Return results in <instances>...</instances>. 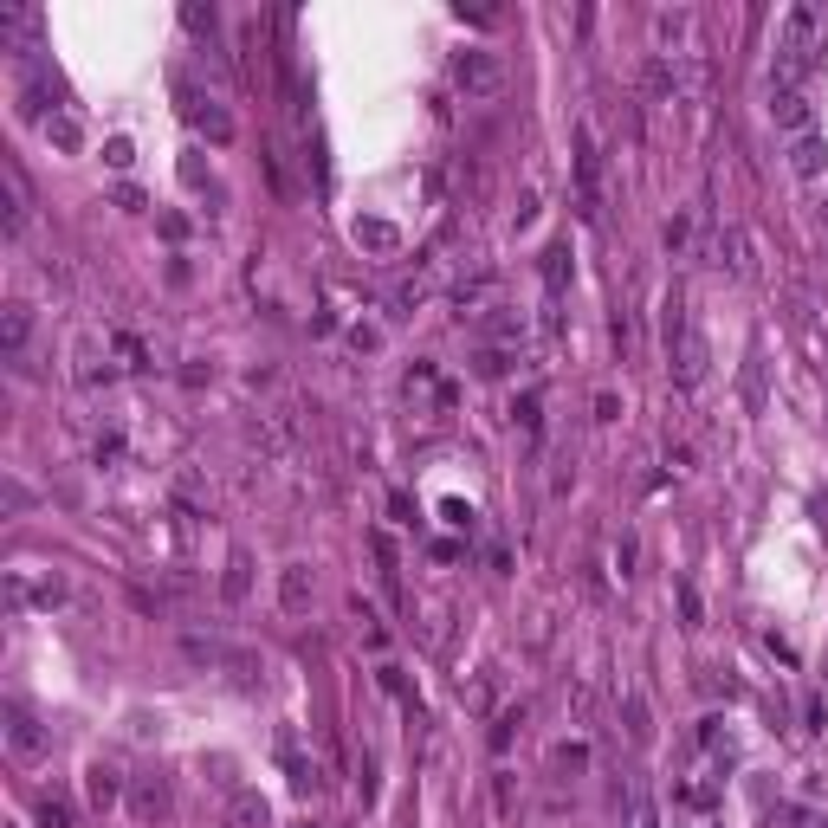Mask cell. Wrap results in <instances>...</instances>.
Returning <instances> with one entry per match:
<instances>
[{
	"mask_svg": "<svg viewBox=\"0 0 828 828\" xmlns=\"http://www.w3.org/2000/svg\"><path fill=\"white\" fill-rule=\"evenodd\" d=\"M809 46H816V7H790L783 13V33H777V59H770V98L803 91Z\"/></svg>",
	"mask_w": 828,
	"mask_h": 828,
	"instance_id": "1",
	"label": "cell"
},
{
	"mask_svg": "<svg viewBox=\"0 0 828 828\" xmlns=\"http://www.w3.org/2000/svg\"><path fill=\"white\" fill-rule=\"evenodd\" d=\"M667 356H673V376H680V389H693V382H706V337H699L693 324H686V298L673 292L667 298Z\"/></svg>",
	"mask_w": 828,
	"mask_h": 828,
	"instance_id": "2",
	"label": "cell"
},
{
	"mask_svg": "<svg viewBox=\"0 0 828 828\" xmlns=\"http://www.w3.org/2000/svg\"><path fill=\"white\" fill-rule=\"evenodd\" d=\"M699 78H706V59H699V52H654V59H647V98L680 104V98L699 91Z\"/></svg>",
	"mask_w": 828,
	"mask_h": 828,
	"instance_id": "3",
	"label": "cell"
},
{
	"mask_svg": "<svg viewBox=\"0 0 828 828\" xmlns=\"http://www.w3.org/2000/svg\"><path fill=\"white\" fill-rule=\"evenodd\" d=\"M453 85L466 91V98H499L505 91V59L499 52H486V46H466V52H453Z\"/></svg>",
	"mask_w": 828,
	"mask_h": 828,
	"instance_id": "4",
	"label": "cell"
},
{
	"mask_svg": "<svg viewBox=\"0 0 828 828\" xmlns=\"http://www.w3.org/2000/svg\"><path fill=\"white\" fill-rule=\"evenodd\" d=\"M175 91H182V117L195 123V130H201L214 149H227L233 136H240V123L227 117V104H220V98H207V91H195V85H175Z\"/></svg>",
	"mask_w": 828,
	"mask_h": 828,
	"instance_id": "5",
	"label": "cell"
},
{
	"mask_svg": "<svg viewBox=\"0 0 828 828\" xmlns=\"http://www.w3.org/2000/svg\"><path fill=\"white\" fill-rule=\"evenodd\" d=\"M576 207L583 220H602V149H596V130H576Z\"/></svg>",
	"mask_w": 828,
	"mask_h": 828,
	"instance_id": "6",
	"label": "cell"
},
{
	"mask_svg": "<svg viewBox=\"0 0 828 828\" xmlns=\"http://www.w3.org/2000/svg\"><path fill=\"white\" fill-rule=\"evenodd\" d=\"M7 751H13V764H46V751H52V738H46V725L33 719L26 706H7Z\"/></svg>",
	"mask_w": 828,
	"mask_h": 828,
	"instance_id": "7",
	"label": "cell"
},
{
	"mask_svg": "<svg viewBox=\"0 0 828 828\" xmlns=\"http://www.w3.org/2000/svg\"><path fill=\"white\" fill-rule=\"evenodd\" d=\"M7 602H13V615H26V609H59V602H65V576H46V583H33L26 570H13V576H7Z\"/></svg>",
	"mask_w": 828,
	"mask_h": 828,
	"instance_id": "8",
	"label": "cell"
},
{
	"mask_svg": "<svg viewBox=\"0 0 828 828\" xmlns=\"http://www.w3.org/2000/svg\"><path fill=\"white\" fill-rule=\"evenodd\" d=\"M770 123H777L783 136H816V98L809 91H783V98H770Z\"/></svg>",
	"mask_w": 828,
	"mask_h": 828,
	"instance_id": "9",
	"label": "cell"
},
{
	"mask_svg": "<svg viewBox=\"0 0 828 828\" xmlns=\"http://www.w3.org/2000/svg\"><path fill=\"white\" fill-rule=\"evenodd\" d=\"M311 596H317L311 563H285V570H279V609L285 615H311Z\"/></svg>",
	"mask_w": 828,
	"mask_h": 828,
	"instance_id": "10",
	"label": "cell"
},
{
	"mask_svg": "<svg viewBox=\"0 0 828 828\" xmlns=\"http://www.w3.org/2000/svg\"><path fill=\"white\" fill-rule=\"evenodd\" d=\"M0 227H7V240L26 233V182H20V169H0Z\"/></svg>",
	"mask_w": 828,
	"mask_h": 828,
	"instance_id": "11",
	"label": "cell"
},
{
	"mask_svg": "<svg viewBox=\"0 0 828 828\" xmlns=\"http://www.w3.org/2000/svg\"><path fill=\"white\" fill-rule=\"evenodd\" d=\"M479 337H486V350H518V343H524V317L505 311V305H492L486 317H479Z\"/></svg>",
	"mask_w": 828,
	"mask_h": 828,
	"instance_id": "12",
	"label": "cell"
},
{
	"mask_svg": "<svg viewBox=\"0 0 828 828\" xmlns=\"http://www.w3.org/2000/svg\"><path fill=\"white\" fill-rule=\"evenodd\" d=\"M130 816L156 828L162 816H169V783H162V777H136V790H130Z\"/></svg>",
	"mask_w": 828,
	"mask_h": 828,
	"instance_id": "13",
	"label": "cell"
},
{
	"mask_svg": "<svg viewBox=\"0 0 828 828\" xmlns=\"http://www.w3.org/2000/svg\"><path fill=\"white\" fill-rule=\"evenodd\" d=\"M790 175H796V182L828 175V143H822V136H796V143H790Z\"/></svg>",
	"mask_w": 828,
	"mask_h": 828,
	"instance_id": "14",
	"label": "cell"
},
{
	"mask_svg": "<svg viewBox=\"0 0 828 828\" xmlns=\"http://www.w3.org/2000/svg\"><path fill=\"white\" fill-rule=\"evenodd\" d=\"M686 33H693V13H686V7H660V13H654L660 52H693V46H686Z\"/></svg>",
	"mask_w": 828,
	"mask_h": 828,
	"instance_id": "15",
	"label": "cell"
},
{
	"mask_svg": "<svg viewBox=\"0 0 828 828\" xmlns=\"http://www.w3.org/2000/svg\"><path fill=\"white\" fill-rule=\"evenodd\" d=\"M39 130H46V143L59 149V156H78V149H85V123H78L72 110H52V117L39 123Z\"/></svg>",
	"mask_w": 828,
	"mask_h": 828,
	"instance_id": "16",
	"label": "cell"
},
{
	"mask_svg": "<svg viewBox=\"0 0 828 828\" xmlns=\"http://www.w3.org/2000/svg\"><path fill=\"white\" fill-rule=\"evenodd\" d=\"M227 828H272L266 796H259V790H233V803H227Z\"/></svg>",
	"mask_w": 828,
	"mask_h": 828,
	"instance_id": "17",
	"label": "cell"
},
{
	"mask_svg": "<svg viewBox=\"0 0 828 828\" xmlns=\"http://www.w3.org/2000/svg\"><path fill=\"white\" fill-rule=\"evenodd\" d=\"M85 796H91V809H98V816H104V809H117V803H123L117 770H110V764H91V770H85Z\"/></svg>",
	"mask_w": 828,
	"mask_h": 828,
	"instance_id": "18",
	"label": "cell"
},
{
	"mask_svg": "<svg viewBox=\"0 0 828 828\" xmlns=\"http://www.w3.org/2000/svg\"><path fill=\"white\" fill-rule=\"evenodd\" d=\"M0 337H7V356L20 363V356H26V337H33V305H20V298H13L7 317H0Z\"/></svg>",
	"mask_w": 828,
	"mask_h": 828,
	"instance_id": "19",
	"label": "cell"
},
{
	"mask_svg": "<svg viewBox=\"0 0 828 828\" xmlns=\"http://www.w3.org/2000/svg\"><path fill=\"white\" fill-rule=\"evenodd\" d=\"M220 596H227V602H246V596H253V557H246V550H233V557H227Z\"/></svg>",
	"mask_w": 828,
	"mask_h": 828,
	"instance_id": "20",
	"label": "cell"
},
{
	"mask_svg": "<svg viewBox=\"0 0 828 828\" xmlns=\"http://www.w3.org/2000/svg\"><path fill=\"white\" fill-rule=\"evenodd\" d=\"M110 356H117V369H130V376H143L149 369V350H143V337H130V330H110Z\"/></svg>",
	"mask_w": 828,
	"mask_h": 828,
	"instance_id": "21",
	"label": "cell"
},
{
	"mask_svg": "<svg viewBox=\"0 0 828 828\" xmlns=\"http://www.w3.org/2000/svg\"><path fill=\"white\" fill-rule=\"evenodd\" d=\"M563 285H570V246H550V253H544V298H550V305H557V298H563Z\"/></svg>",
	"mask_w": 828,
	"mask_h": 828,
	"instance_id": "22",
	"label": "cell"
},
{
	"mask_svg": "<svg viewBox=\"0 0 828 828\" xmlns=\"http://www.w3.org/2000/svg\"><path fill=\"white\" fill-rule=\"evenodd\" d=\"M725 253H731V272H738V279H751V272H757V246H751V233H744V227H725Z\"/></svg>",
	"mask_w": 828,
	"mask_h": 828,
	"instance_id": "23",
	"label": "cell"
},
{
	"mask_svg": "<svg viewBox=\"0 0 828 828\" xmlns=\"http://www.w3.org/2000/svg\"><path fill=\"white\" fill-rule=\"evenodd\" d=\"M356 246H369V253H395L402 233H395L389 220H356Z\"/></svg>",
	"mask_w": 828,
	"mask_h": 828,
	"instance_id": "24",
	"label": "cell"
},
{
	"mask_svg": "<svg viewBox=\"0 0 828 828\" xmlns=\"http://www.w3.org/2000/svg\"><path fill=\"white\" fill-rule=\"evenodd\" d=\"M744 408H751V414H764V350H751V356H744Z\"/></svg>",
	"mask_w": 828,
	"mask_h": 828,
	"instance_id": "25",
	"label": "cell"
},
{
	"mask_svg": "<svg viewBox=\"0 0 828 828\" xmlns=\"http://www.w3.org/2000/svg\"><path fill=\"white\" fill-rule=\"evenodd\" d=\"M628 738H634V744L654 738V719H647V699H641V693H628Z\"/></svg>",
	"mask_w": 828,
	"mask_h": 828,
	"instance_id": "26",
	"label": "cell"
},
{
	"mask_svg": "<svg viewBox=\"0 0 828 828\" xmlns=\"http://www.w3.org/2000/svg\"><path fill=\"white\" fill-rule=\"evenodd\" d=\"M39 828H72V809H65V803H59V796H52V790L39 796Z\"/></svg>",
	"mask_w": 828,
	"mask_h": 828,
	"instance_id": "27",
	"label": "cell"
},
{
	"mask_svg": "<svg viewBox=\"0 0 828 828\" xmlns=\"http://www.w3.org/2000/svg\"><path fill=\"white\" fill-rule=\"evenodd\" d=\"M104 162H110V169H130V162H136V143H130V136H110V143H104Z\"/></svg>",
	"mask_w": 828,
	"mask_h": 828,
	"instance_id": "28",
	"label": "cell"
},
{
	"mask_svg": "<svg viewBox=\"0 0 828 828\" xmlns=\"http://www.w3.org/2000/svg\"><path fill=\"white\" fill-rule=\"evenodd\" d=\"M512 369V350H479V376H505Z\"/></svg>",
	"mask_w": 828,
	"mask_h": 828,
	"instance_id": "29",
	"label": "cell"
},
{
	"mask_svg": "<svg viewBox=\"0 0 828 828\" xmlns=\"http://www.w3.org/2000/svg\"><path fill=\"white\" fill-rule=\"evenodd\" d=\"M182 26L188 33H214V7H182Z\"/></svg>",
	"mask_w": 828,
	"mask_h": 828,
	"instance_id": "30",
	"label": "cell"
},
{
	"mask_svg": "<svg viewBox=\"0 0 828 828\" xmlns=\"http://www.w3.org/2000/svg\"><path fill=\"white\" fill-rule=\"evenodd\" d=\"M634 557H641V544H634V537L621 531V544H615V563H621V576H634Z\"/></svg>",
	"mask_w": 828,
	"mask_h": 828,
	"instance_id": "31",
	"label": "cell"
},
{
	"mask_svg": "<svg viewBox=\"0 0 828 828\" xmlns=\"http://www.w3.org/2000/svg\"><path fill=\"white\" fill-rule=\"evenodd\" d=\"M512 725H524V712H505V719L492 725V751H505V744H512Z\"/></svg>",
	"mask_w": 828,
	"mask_h": 828,
	"instance_id": "32",
	"label": "cell"
},
{
	"mask_svg": "<svg viewBox=\"0 0 828 828\" xmlns=\"http://www.w3.org/2000/svg\"><path fill=\"white\" fill-rule=\"evenodd\" d=\"M123 460V434H104L98 440V466H117Z\"/></svg>",
	"mask_w": 828,
	"mask_h": 828,
	"instance_id": "33",
	"label": "cell"
},
{
	"mask_svg": "<svg viewBox=\"0 0 828 828\" xmlns=\"http://www.w3.org/2000/svg\"><path fill=\"white\" fill-rule=\"evenodd\" d=\"M583 764H589L583 744H563V751H557V770H583Z\"/></svg>",
	"mask_w": 828,
	"mask_h": 828,
	"instance_id": "34",
	"label": "cell"
},
{
	"mask_svg": "<svg viewBox=\"0 0 828 828\" xmlns=\"http://www.w3.org/2000/svg\"><path fill=\"white\" fill-rule=\"evenodd\" d=\"M686 233H693V227H686V214H673V220H667V253H680Z\"/></svg>",
	"mask_w": 828,
	"mask_h": 828,
	"instance_id": "35",
	"label": "cell"
},
{
	"mask_svg": "<svg viewBox=\"0 0 828 828\" xmlns=\"http://www.w3.org/2000/svg\"><path fill=\"white\" fill-rule=\"evenodd\" d=\"M680 609H686V621L706 615V609H699V589H693V583H680Z\"/></svg>",
	"mask_w": 828,
	"mask_h": 828,
	"instance_id": "36",
	"label": "cell"
},
{
	"mask_svg": "<svg viewBox=\"0 0 828 828\" xmlns=\"http://www.w3.org/2000/svg\"><path fill=\"white\" fill-rule=\"evenodd\" d=\"M615 414H621V402H615V389H602V395H596V421H615Z\"/></svg>",
	"mask_w": 828,
	"mask_h": 828,
	"instance_id": "37",
	"label": "cell"
},
{
	"mask_svg": "<svg viewBox=\"0 0 828 828\" xmlns=\"http://www.w3.org/2000/svg\"><path fill=\"white\" fill-rule=\"evenodd\" d=\"M440 512H447V524H473V505H460V499H447Z\"/></svg>",
	"mask_w": 828,
	"mask_h": 828,
	"instance_id": "38",
	"label": "cell"
},
{
	"mask_svg": "<svg viewBox=\"0 0 828 828\" xmlns=\"http://www.w3.org/2000/svg\"><path fill=\"white\" fill-rule=\"evenodd\" d=\"M7 828H26V822H7Z\"/></svg>",
	"mask_w": 828,
	"mask_h": 828,
	"instance_id": "39",
	"label": "cell"
},
{
	"mask_svg": "<svg viewBox=\"0 0 828 828\" xmlns=\"http://www.w3.org/2000/svg\"><path fill=\"white\" fill-rule=\"evenodd\" d=\"M298 828H317V822H298Z\"/></svg>",
	"mask_w": 828,
	"mask_h": 828,
	"instance_id": "40",
	"label": "cell"
},
{
	"mask_svg": "<svg viewBox=\"0 0 828 828\" xmlns=\"http://www.w3.org/2000/svg\"><path fill=\"white\" fill-rule=\"evenodd\" d=\"M822 220H828V207H822Z\"/></svg>",
	"mask_w": 828,
	"mask_h": 828,
	"instance_id": "41",
	"label": "cell"
}]
</instances>
